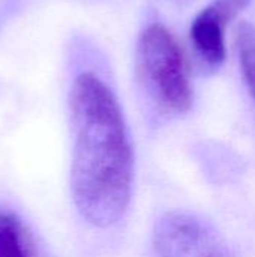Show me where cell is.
Instances as JSON below:
<instances>
[{
    "label": "cell",
    "instance_id": "cell-6",
    "mask_svg": "<svg viewBox=\"0 0 255 257\" xmlns=\"http://www.w3.org/2000/svg\"><path fill=\"white\" fill-rule=\"evenodd\" d=\"M237 53L242 74L249 93L255 101V26L251 23H240L236 33Z\"/></svg>",
    "mask_w": 255,
    "mask_h": 257
},
{
    "label": "cell",
    "instance_id": "cell-5",
    "mask_svg": "<svg viewBox=\"0 0 255 257\" xmlns=\"http://www.w3.org/2000/svg\"><path fill=\"white\" fill-rule=\"evenodd\" d=\"M0 257H39L23 220L3 208H0Z\"/></svg>",
    "mask_w": 255,
    "mask_h": 257
},
{
    "label": "cell",
    "instance_id": "cell-2",
    "mask_svg": "<svg viewBox=\"0 0 255 257\" xmlns=\"http://www.w3.org/2000/svg\"><path fill=\"white\" fill-rule=\"evenodd\" d=\"M137 71L164 108L185 113L194 101L188 65L176 38L162 24L147 26L137 44Z\"/></svg>",
    "mask_w": 255,
    "mask_h": 257
},
{
    "label": "cell",
    "instance_id": "cell-1",
    "mask_svg": "<svg viewBox=\"0 0 255 257\" xmlns=\"http://www.w3.org/2000/svg\"><path fill=\"white\" fill-rule=\"evenodd\" d=\"M69 114L74 205L89 224L108 229L125 215L134 179V152L120 104L104 80L83 72L69 90Z\"/></svg>",
    "mask_w": 255,
    "mask_h": 257
},
{
    "label": "cell",
    "instance_id": "cell-4",
    "mask_svg": "<svg viewBox=\"0 0 255 257\" xmlns=\"http://www.w3.org/2000/svg\"><path fill=\"white\" fill-rule=\"evenodd\" d=\"M227 24L207 6L192 21L191 39L200 57L210 66H219L225 60Z\"/></svg>",
    "mask_w": 255,
    "mask_h": 257
},
{
    "label": "cell",
    "instance_id": "cell-3",
    "mask_svg": "<svg viewBox=\"0 0 255 257\" xmlns=\"http://www.w3.org/2000/svg\"><path fill=\"white\" fill-rule=\"evenodd\" d=\"M153 248L159 257H227L225 242L209 223L180 211L156 221Z\"/></svg>",
    "mask_w": 255,
    "mask_h": 257
},
{
    "label": "cell",
    "instance_id": "cell-7",
    "mask_svg": "<svg viewBox=\"0 0 255 257\" xmlns=\"http://www.w3.org/2000/svg\"><path fill=\"white\" fill-rule=\"evenodd\" d=\"M251 3V0H213L209 8L225 23L228 24L230 21H233L236 18V15L243 11L248 5Z\"/></svg>",
    "mask_w": 255,
    "mask_h": 257
}]
</instances>
